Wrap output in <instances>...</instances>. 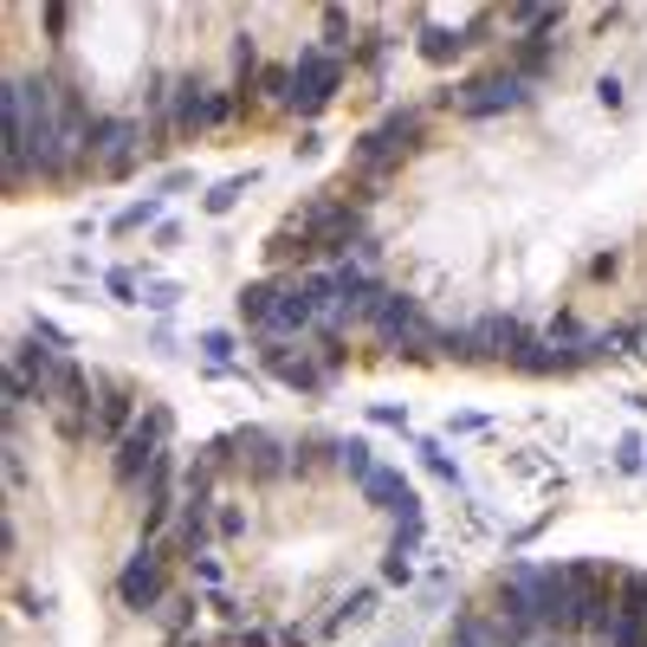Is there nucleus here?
<instances>
[{
	"label": "nucleus",
	"instance_id": "23",
	"mask_svg": "<svg viewBox=\"0 0 647 647\" xmlns=\"http://www.w3.org/2000/svg\"><path fill=\"white\" fill-rule=\"evenodd\" d=\"M143 304H150V311H175V304H182V285H175V279H162V285H143Z\"/></svg>",
	"mask_w": 647,
	"mask_h": 647
},
{
	"label": "nucleus",
	"instance_id": "15",
	"mask_svg": "<svg viewBox=\"0 0 647 647\" xmlns=\"http://www.w3.org/2000/svg\"><path fill=\"white\" fill-rule=\"evenodd\" d=\"M117 234H143V227H162V195H143V201H130L117 220H110Z\"/></svg>",
	"mask_w": 647,
	"mask_h": 647
},
{
	"label": "nucleus",
	"instance_id": "30",
	"mask_svg": "<svg viewBox=\"0 0 647 647\" xmlns=\"http://www.w3.org/2000/svg\"><path fill=\"white\" fill-rule=\"evenodd\" d=\"M596 98L608 104V110H622V78H602V85H596Z\"/></svg>",
	"mask_w": 647,
	"mask_h": 647
},
{
	"label": "nucleus",
	"instance_id": "29",
	"mask_svg": "<svg viewBox=\"0 0 647 647\" xmlns=\"http://www.w3.org/2000/svg\"><path fill=\"white\" fill-rule=\"evenodd\" d=\"M227 647H279V641H272L266 628H240V635H234V641H227Z\"/></svg>",
	"mask_w": 647,
	"mask_h": 647
},
{
	"label": "nucleus",
	"instance_id": "17",
	"mask_svg": "<svg viewBox=\"0 0 647 647\" xmlns=\"http://www.w3.org/2000/svg\"><path fill=\"white\" fill-rule=\"evenodd\" d=\"M608 647H647V622L641 615H628L622 602H615V622H608V635H602Z\"/></svg>",
	"mask_w": 647,
	"mask_h": 647
},
{
	"label": "nucleus",
	"instance_id": "22",
	"mask_svg": "<svg viewBox=\"0 0 647 647\" xmlns=\"http://www.w3.org/2000/svg\"><path fill=\"white\" fill-rule=\"evenodd\" d=\"M195 608H201L195 596H169V602H162V622H169V628H175V635H182V628H188V622H195Z\"/></svg>",
	"mask_w": 647,
	"mask_h": 647
},
{
	"label": "nucleus",
	"instance_id": "3",
	"mask_svg": "<svg viewBox=\"0 0 647 647\" xmlns=\"http://www.w3.org/2000/svg\"><path fill=\"white\" fill-rule=\"evenodd\" d=\"M169 428H175V414H169V408H143V421H137V428L117 441V453H110V479H117V486H150Z\"/></svg>",
	"mask_w": 647,
	"mask_h": 647
},
{
	"label": "nucleus",
	"instance_id": "32",
	"mask_svg": "<svg viewBox=\"0 0 647 647\" xmlns=\"http://www.w3.org/2000/svg\"><path fill=\"white\" fill-rule=\"evenodd\" d=\"M7 479H13V486H26V460H20V447H7Z\"/></svg>",
	"mask_w": 647,
	"mask_h": 647
},
{
	"label": "nucleus",
	"instance_id": "4",
	"mask_svg": "<svg viewBox=\"0 0 647 647\" xmlns=\"http://www.w3.org/2000/svg\"><path fill=\"white\" fill-rule=\"evenodd\" d=\"M234 110H240V104H234V91H214V85H201L195 72H188V78H175L169 130H175L182 143H195V137H207V130H220Z\"/></svg>",
	"mask_w": 647,
	"mask_h": 647
},
{
	"label": "nucleus",
	"instance_id": "20",
	"mask_svg": "<svg viewBox=\"0 0 647 647\" xmlns=\"http://www.w3.org/2000/svg\"><path fill=\"white\" fill-rule=\"evenodd\" d=\"M344 46H349V13L344 7H324V52L344 58Z\"/></svg>",
	"mask_w": 647,
	"mask_h": 647
},
{
	"label": "nucleus",
	"instance_id": "9",
	"mask_svg": "<svg viewBox=\"0 0 647 647\" xmlns=\"http://www.w3.org/2000/svg\"><path fill=\"white\" fill-rule=\"evenodd\" d=\"M466 337H473V363H505L511 369V356H518V344L531 337L518 317H505V311H486V317H473L466 324Z\"/></svg>",
	"mask_w": 647,
	"mask_h": 647
},
{
	"label": "nucleus",
	"instance_id": "18",
	"mask_svg": "<svg viewBox=\"0 0 647 647\" xmlns=\"http://www.w3.org/2000/svg\"><path fill=\"white\" fill-rule=\"evenodd\" d=\"M414 453H421V466H428L434 479H447V486H460V466L447 460V447H441V441H414Z\"/></svg>",
	"mask_w": 647,
	"mask_h": 647
},
{
	"label": "nucleus",
	"instance_id": "31",
	"mask_svg": "<svg viewBox=\"0 0 647 647\" xmlns=\"http://www.w3.org/2000/svg\"><path fill=\"white\" fill-rule=\"evenodd\" d=\"M188 182H195V175H188V169H169V175H162V195H182V188H188Z\"/></svg>",
	"mask_w": 647,
	"mask_h": 647
},
{
	"label": "nucleus",
	"instance_id": "21",
	"mask_svg": "<svg viewBox=\"0 0 647 647\" xmlns=\"http://www.w3.org/2000/svg\"><path fill=\"white\" fill-rule=\"evenodd\" d=\"M615 466H622V473H647V447H641V434H622V441H615Z\"/></svg>",
	"mask_w": 647,
	"mask_h": 647
},
{
	"label": "nucleus",
	"instance_id": "14",
	"mask_svg": "<svg viewBox=\"0 0 647 647\" xmlns=\"http://www.w3.org/2000/svg\"><path fill=\"white\" fill-rule=\"evenodd\" d=\"M331 460H337V473H349L356 486H363V479H369V473L382 466V460H376V447H369V441H331Z\"/></svg>",
	"mask_w": 647,
	"mask_h": 647
},
{
	"label": "nucleus",
	"instance_id": "1",
	"mask_svg": "<svg viewBox=\"0 0 647 647\" xmlns=\"http://www.w3.org/2000/svg\"><path fill=\"white\" fill-rule=\"evenodd\" d=\"M369 331L382 337V344L396 349V356H434V324H428V311H421V299H408V292H389L382 285V299H376V311H369Z\"/></svg>",
	"mask_w": 647,
	"mask_h": 647
},
{
	"label": "nucleus",
	"instance_id": "6",
	"mask_svg": "<svg viewBox=\"0 0 647 647\" xmlns=\"http://www.w3.org/2000/svg\"><path fill=\"white\" fill-rule=\"evenodd\" d=\"M337 85H344V58H337V52H324V46L299 52V58H292V98H285V110L317 117V110H331Z\"/></svg>",
	"mask_w": 647,
	"mask_h": 647
},
{
	"label": "nucleus",
	"instance_id": "11",
	"mask_svg": "<svg viewBox=\"0 0 647 647\" xmlns=\"http://www.w3.org/2000/svg\"><path fill=\"white\" fill-rule=\"evenodd\" d=\"M363 498H369L376 511H396V518H414V511H421V498H414V486L401 479L396 466H376V473L363 479Z\"/></svg>",
	"mask_w": 647,
	"mask_h": 647
},
{
	"label": "nucleus",
	"instance_id": "26",
	"mask_svg": "<svg viewBox=\"0 0 647 647\" xmlns=\"http://www.w3.org/2000/svg\"><path fill=\"white\" fill-rule=\"evenodd\" d=\"M382 576H389V583H408V576H414V557H401V550H389V563H382Z\"/></svg>",
	"mask_w": 647,
	"mask_h": 647
},
{
	"label": "nucleus",
	"instance_id": "13",
	"mask_svg": "<svg viewBox=\"0 0 647 647\" xmlns=\"http://www.w3.org/2000/svg\"><path fill=\"white\" fill-rule=\"evenodd\" d=\"M473 46V33H460V26H421V58L428 65H453V58H466Z\"/></svg>",
	"mask_w": 647,
	"mask_h": 647
},
{
	"label": "nucleus",
	"instance_id": "5",
	"mask_svg": "<svg viewBox=\"0 0 647 647\" xmlns=\"http://www.w3.org/2000/svg\"><path fill=\"white\" fill-rule=\"evenodd\" d=\"M137 150H143V123L130 117H98L85 130V175H130L137 169Z\"/></svg>",
	"mask_w": 647,
	"mask_h": 647
},
{
	"label": "nucleus",
	"instance_id": "27",
	"mask_svg": "<svg viewBox=\"0 0 647 647\" xmlns=\"http://www.w3.org/2000/svg\"><path fill=\"white\" fill-rule=\"evenodd\" d=\"M40 20H46L52 46H58V33H65V26H72V7H46V13H40Z\"/></svg>",
	"mask_w": 647,
	"mask_h": 647
},
{
	"label": "nucleus",
	"instance_id": "16",
	"mask_svg": "<svg viewBox=\"0 0 647 647\" xmlns=\"http://www.w3.org/2000/svg\"><path fill=\"white\" fill-rule=\"evenodd\" d=\"M252 182H259V169H247V175H227V182H220L214 195L201 201V207H207V214H234V207H240V195H247Z\"/></svg>",
	"mask_w": 647,
	"mask_h": 647
},
{
	"label": "nucleus",
	"instance_id": "25",
	"mask_svg": "<svg viewBox=\"0 0 647 647\" xmlns=\"http://www.w3.org/2000/svg\"><path fill=\"white\" fill-rule=\"evenodd\" d=\"M369 608H376V590H363V596H349L337 622H369Z\"/></svg>",
	"mask_w": 647,
	"mask_h": 647
},
{
	"label": "nucleus",
	"instance_id": "8",
	"mask_svg": "<svg viewBox=\"0 0 647 647\" xmlns=\"http://www.w3.org/2000/svg\"><path fill=\"white\" fill-rule=\"evenodd\" d=\"M259 363L285 382V389H299V396H324L331 389V369L311 356V349H292V344H259Z\"/></svg>",
	"mask_w": 647,
	"mask_h": 647
},
{
	"label": "nucleus",
	"instance_id": "12",
	"mask_svg": "<svg viewBox=\"0 0 647 647\" xmlns=\"http://www.w3.org/2000/svg\"><path fill=\"white\" fill-rule=\"evenodd\" d=\"M279 299H285V279H252V285H240V324H252V331H272V317H279Z\"/></svg>",
	"mask_w": 647,
	"mask_h": 647
},
{
	"label": "nucleus",
	"instance_id": "7",
	"mask_svg": "<svg viewBox=\"0 0 647 647\" xmlns=\"http://www.w3.org/2000/svg\"><path fill=\"white\" fill-rule=\"evenodd\" d=\"M117 602H123V608H137V615L162 608V602H169V557L150 550V544H137V557L117 570Z\"/></svg>",
	"mask_w": 647,
	"mask_h": 647
},
{
	"label": "nucleus",
	"instance_id": "28",
	"mask_svg": "<svg viewBox=\"0 0 647 647\" xmlns=\"http://www.w3.org/2000/svg\"><path fill=\"white\" fill-rule=\"evenodd\" d=\"M182 247V227H175V220H162V227H155V252H175Z\"/></svg>",
	"mask_w": 647,
	"mask_h": 647
},
{
	"label": "nucleus",
	"instance_id": "19",
	"mask_svg": "<svg viewBox=\"0 0 647 647\" xmlns=\"http://www.w3.org/2000/svg\"><path fill=\"white\" fill-rule=\"evenodd\" d=\"M104 292H110V304H143L137 272H130V266H110V272H104Z\"/></svg>",
	"mask_w": 647,
	"mask_h": 647
},
{
	"label": "nucleus",
	"instance_id": "24",
	"mask_svg": "<svg viewBox=\"0 0 647 647\" xmlns=\"http://www.w3.org/2000/svg\"><path fill=\"white\" fill-rule=\"evenodd\" d=\"M369 421H376V428H396V434H408V408H396V401H376V408H369Z\"/></svg>",
	"mask_w": 647,
	"mask_h": 647
},
{
	"label": "nucleus",
	"instance_id": "2",
	"mask_svg": "<svg viewBox=\"0 0 647 647\" xmlns=\"http://www.w3.org/2000/svg\"><path fill=\"white\" fill-rule=\"evenodd\" d=\"M434 104H453L460 117H498V110L531 104V78H518L511 65H493V72H479V78H460V85L441 91Z\"/></svg>",
	"mask_w": 647,
	"mask_h": 647
},
{
	"label": "nucleus",
	"instance_id": "10",
	"mask_svg": "<svg viewBox=\"0 0 647 647\" xmlns=\"http://www.w3.org/2000/svg\"><path fill=\"white\" fill-rule=\"evenodd\" d=\"M91 401H98V434H110V441H123V434L143 421V414H137V396H130L123 382H110V376H98Z\"/></svg>",
	"mask_w": 647,
	"mask_h": 647
},
{
	"label": "nucleus",
	"instance_id": "33",
	"mask_svg": "<svg viewBox=\"0 0 647 647\" xmlns=\"http://www.w3.org/2000/svg\"><path fill=\"white\" fill-rule=\"evenodd\" d=\"M635 349H641V356H647V324H635Z\"/></svg>",
	"mask_w": 647,
	"mask_h": 647
}]
</instances>
